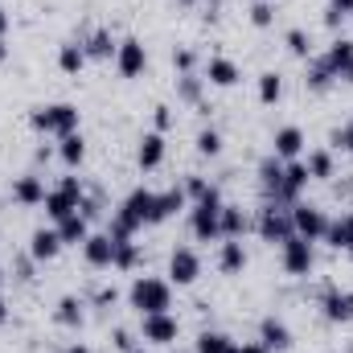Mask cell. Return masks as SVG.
I'll return each instance as SVG.
<instances>
[{"label":"cell","instance_id":"cell-57","mask_svg":"<svg viewBox=\"0 0 353 353\" xmlns=\"http://www.w3.org/2000/svg\"><path fill=\"white\" fill-rule=\"evenodd\" d=\"M132 353H144V350H132Z\"/></svg>","mask_w":353,"mask_h":353},{"label":"cell","instance_id":"cell-41","mask_svg":"<svg viewBox=\"0 0 353 353\" xmlns=\"http://www.w3.org/2000/svg\"><path fill=\"white\" fill-rule=\"evenodd\" d=\"M173 66H176V74H193V66H197V54H193L189 46H181V50H173Z\"/></svg>","mask_w":353,"mask_h":353},{"label":"cell","instance_id":"cell-49","mask_svg":"<svg viewBox=\"0 0 353 353\" xmlns=\"http://www.w3.org/2000/svg\"><path fill=\"white\" fill-rule=\"evenodd\" d=\"M329 4H333L337 12H345V17H350V12H353V0H329Z\"/></svg>","mask_w":353,"mask_h":353},{"label":"cell","instance_id":"cell-21","mask_svg":"<svg viewBox=\"0 0 353 353\" xmlns=\"http://www.w3.org/2000/svg\"><path fill=\"white\" fill-rule=\"evenodd\" d=\"M54 230H58V239H62V247H83L90 239V222L83 214H70V218H62V222H54Z\"/></svg>","mask_w":353,"mask_h":353},{"label":"cell","instance_id":"cell-60","mask_svg":"<svg viewBox=\"0 0 353 353\" xmlns=\"http://www.w3.org/2000/svg\"><path fill=\"white\" fill-rule=\"evenodd\" d=\"M350 17H353V12H350Z\"/></svg>","mask_w":353,"mask_h":353},{"label":"cell","instance_id":"cell-55","mask_svg":"<svg viewBox=\"0 0 353 353\" xmlns=\"http://www.w3.org/2000/svg\"><path fill=\"white\" fill-rule=\"evenodd\" d=\"M176 4H197V0H176Z\"/></svg>","mask_w":353,"mask_h":353},{"label":"cell","instance_id":"cell-20","mask_svg":"<svg viewBox=\"0 0 353 353\" xmlns=\"http://www.w3.org/2000/svg\"><path fill=\"white\" fill-rule=\"evenodd\" d=\"M54 321H58L62 329H83V325H87V304H83L79 296H62V300L54 304Z\"/></svg>","mask_w":353,"mask_h":353},{"label":"cell","instance_id":"cell-56","mask_svg":"<svg viewBox=\"0 0 353 353\" xmlns=\"http://www.w3.org/2000/svg\"><path fill=\"white\" fill-rule=\"evenodd\" d=\"M0 283H4V271H0Z\"/></svg>","mask_w":353,"mask_h":353},{"label":"cell","instance_id":"cell-6","mask_svg":"<svg viewBox=\"0 0 353 353\" xmlns=\"http://www.w3.org/2000/svg\"><path fill=\"white\" fill-rule=\"evenodd\" d=\"M329 214L321 210V205H308V201H296L292 205V226H296V234L300 239H308V243H321L325 234H329Z\"/></svg>","mask_w":353,"mask_h":353},{"label":"cell","instance_id":"cell-22","mask_svg":"<svg viewBox=\"0 0 353 353\" xmlns=\"http://www.w3.org/2000/svg\"><path fill=\"white\" fill-rule=\"evenodd\" d=\"M83 50H87V58H94V62H111L115 50H119V41L107 29H90L87 37H83Z\"/></svg>","mask_w":353,"mask_h":353},{"label":"cell","instance_id":"cell-16","mask_svg":"<svg viewBox=\"0 0 353 353\" xmlns=\"http://www.w3.org/2000/svg\"><path fill=\"white\" fill-rule=\"evenodd\" d=\"M181 210H189V197H185V189L181 185H169L165 193H157V205H152V226H161V222H169L173 214Z\"/></svg>","mask_w":353,"mask_h":353},{"label":"cell","instance_id":"cell-46","mask_svg":"<svg viewBox=\"0 0 353 353\" xmlns=\"http://www.w3.org/2000/svg\"><path fill=\"white\" fill-rule=\"evenodd\" d=\"M341 21H345V12H337V8L329 4V8H325V25H329V29H337Z\"/></svg>","mask_w":353,"mask_h":353},{"label":"cell","instance_id":"cell-18","mask_svg":"<svg viewBox=\"0 0 353 353\" xmlns=\"http://www.w3.org/2000/svg\"><path fill=\"white\" fill-rule=\"evenodd\" d=\"M58 251H62V239H58V230H33L29 234V259L33 263H50V259H58Z\"/></svg>","mask_w":353,"mask_h":353},{"label":"cell","instance_id":"cell-39","mask_svg":"<svg viewBox=\"0 0 353 353\" xmlns=\"http://www.w3.org/2000/svg\"><path fill=\"white\" fill-rule=\"evenodd\" d=\"M251 25H255V29L275 25V4H271V0H255V4H251Z\"/></svg>","mask_w":353,"mask_h":353},{"label":"cell","instance_id":"cell-10","mask_svg":"<svg viewBox=\"0 0 353 353\" xmlns=\"http://www.w3.org/2000/svg\"><path fill=\"white\" fill-rule=\"evenodd\" d=\"M308 165L304 161H283V185H279V197H275V205H296L300 201V193L308 189Z\"/></svg>","mask_w":353,"mask_h":353},{"label":"cell","instance_id":"cell-1","mask_svg":"<svg viewBox=\"0 0 353 353\" xmlns=\"http://www.w3.org/2000/svg\"><path fill=\"white\" fill-rule=\"evenodd\" d=\"M128 304H132L140 316L169 312V308H173V283H169V279H157V275H136L132 288H128Z\"/></svg>","mask_w":353,"mask_h":353},{"label":"cell","instance_id":"cell-25","mask_svg":"<svg viewBox=\"0 0 353 353\" xmlns=\"http://www.w3.org/2000/svg\"><path fill=\"white\" fill-rule=\"evenodd\" d=\"M333 83H337V74L329 70V62H325V58H308L304 87L312 90V94H325V90H333Z\"/></svg>","mask_w":353,"mask_h":353},{"label":"cell","instance_id":"cell-58","mask_svg":"<svg viewBox=\"0 0 353 353\" xmlns=\"http://www.w3.org/2000/svg\"><path fill=\"white\" fill-rule=\"evenodd\" d=\"M350 353H353V345H350Z\"/></svg>","mask_w":353,"mask_h":353},{"label":"cell","instance_id":"cell-47","mask_svg":"<svg viewBox=\"0 0 353 353\" xmlns=\"http://www.w3.org/2000/svg\"><path fill=\"white\" fill-rule=\"evenodd\" d=\"M17 279H21V283H29V279H33V267H29V259H21V263H17Z\"/></svg>","mask_w":353,"mask_h":353},{"label":"cell","instance_id":"cell-54","mask_svg":"<svg viewBox=\"0 0 353 353\" xmlns=\"http://www.w3.org/2000/svg\"><path fill=\"white\" fill-rule=\"evenodd\" d=\"M66 353H90V350H87V345H70Z\"/></svg>","mask_w":353,"mask_h":353},{"label":"cell","instance_id":"cell-36","mask_svg":"<svg viewBox=\"0 0 353 353\" xmlns=\"http://www.w3.org/2000/svg\"><path fill=\"white\" fill-rule=\"evenodd\" d=\"M283 46H288L296 58H304V62L312 58V41H308V33H304V29H288V33H283Z\"/></svg>","mask_w":353,"mask_h":353},{"label":"cell","instance_id":"cell-5","mask_svg":"<svg viewBox=\"0 0 353 353\" xmlns=\"http://www.w3.org/2000/svg\"><path fill=\"white\" fill-rule=\"evenodd\" d=\"M255 230H259L263 243H288V239L296 234V226H292V205L267 201L263 210L255 214Z\"/></svg>","mask_w":353,"mask_h":353},{"label":"cell","instance_id":"cell-50","mask_svg":"<svg viewBox=\"0 0 353 353\" xmlns=\"http://www.w3.org/2000/svg\"><path fill=\"white\" fill-rule=\"evenodd\" d=\"M4 33H8V8L0 4V37H4Z\"/></svg>","mask_w":353,"mask_h":353},{"label":"cell","instance_id":"cell-11","mask_svg":"<svg viewBox=\"0 0 353 353\" xmlns=\"http://www.w3.org/2000/svg\"><path fill=\"white\" fill-rule=\"evenodd\" d=\"M197 275H201V255L193 247H176L169 255V279L176 288H189V283H197Z\"/></svg>","mask_w":353,"mask_h":353},{"label":"cell","instance_id":"cell-38","mask_svg":"<svg viewBox=\"0 0 353 353\" xmlns=\"http://www.w3.org/2000/svg\"><path fill=\"white\" fill-rule=\"evenodd\" d=\"M197 152L201 157H218L222 152V132L218 128H201L197 132Z\"/></svg>","mask_w":353,"mask_h":353},{"label":"cell","instance_id":"cell-43","mask_svg":"<svg viewBox=\"0 0 353 353\" xmlns=\"http://www.w3.org/2000/svg\"><path fill=\"white\" fill-rule=\"evenodd\" d=\"M111 341H115V350H119V353H132V350H136V337H132L128 329H115V333H111Z\"/></svg>","mask_w":353,"mask_h":353},{"label":"cell","instance_id":"cell-17","mask_svg":"<svg viewBox=\"0 0 353 353\" xmlns=\"http://www.w3.org/2000/svg\"><path fill=\"white\" fill-rule=\"evenodd\" d=\"M259 341H263L267 353H288L292 350V329L283 321H275V316H263L259 321Z\"/></svg>","mask_w":353,"mask_h":353},{"label":"cell","instance_id":"cell-37","mask_svg":"<svg viewBox=\"0 0 353 353\" xmlns=\"http://www.w3.org/2000/svg\"><path fill=\"white\" fill-rule=\"evenodd\" d=\"M140 263V247L128 239V243H115V271H132Z\"/></svg>","mask_w":353,"mask_h":353},{"label":"cell","instance_id":"cell-52","mask_svg":"<svg viewBox=\"0 0 353 353\" xmlns=\"http://www.w3.org/2000/svg\"><path fill=\"white\" fill-rule=\"evenodd\" d=\"M341 83H350V87H353V62L345 66V74H341Z\"/></svg>","mask_w":353,"mask_h":353},{"label":"cell","instance_id":"cell-51","mask_svg":"<svg viewBox=\"0 0 353 353\" xmlns=\"http://www.w3.org/2000/svg\"><path fill=\"white\" fill-rule=\"evenodd\" d=\"M4 62H8V41L0 37V66H4Z\"/></svg>","mask_w":353,"mask_h":353},{"label":"cell","instance_id":"cell-40","mask_svg":"<svg viewBox=\"0 0 353 353\" xmlns=\"http://www.w3.org/2000/svg\"><path fill=\"white\" fill-rule=\"evenodd\" d=\"M181 189H185V197H189V201H201V197H205V193H210V189H214V185H210V181H205V176L189 173V176H185V185H181Z\"/></svg>","mask_w":353,"mask_h":353},{"label":"cell","instance_id":"cell-3","mask_svg":"<svg viewBox=\"0 0 353 353\" xmlns=\"http://www.w3.org/2000/svg\"><path fill=\"white\" fill-rule=\"evenodd\" d=\"M222 193H218V185L201 197V201H193L189 205V230H193V239H201V243H214V239H222Z\"/></svg>","mask_w":353,"mask_h":353},{"label":"cell","instance_id":"cell-31","mask_svg":"<svg viewBox=\"0 0 353 353\" xmlns=\"http://www.w3.org/2000/svg\"><path fill=\"white\" fill-rule=\"evenodd\" d=\"M251 230V218L243 214V205H222V239H243Z\"/></svg>","mask_w":353,"mask_h":353},{"label":"cell","instance_id":"cell-32","mask_svg":"<svg viewBox=\"0 0 353 353\" xmlns=\"http://www.w3.org/2000/svg\"><path fill=\"white\" fill-rule=\"evenodd\" d=\"M193 353H239V341H230L218 329H205V333H197V350Z\"/></svg>","mask_w":353,"mask_h":353},{"label":"cell","instance_id":"cell-26","mask_svg":"<svg viewBox=\"0 0 353 353\" xmlns=\"http://www.w3.org/2000/svg\"><path fill=\"white\" fill-rule=\"evenodd\" d=\"M279 185H283V161H279V157L259 161V189H263L267 201H275V197H279Z\"/></svg>","mask_w":353,"mask_h":353},{"label":"cell","instance_id":"cell-19","mask_svg":"<svg viewBox=\"0 0 353 353\" xmlns=\"http://www.w3.org/2000/svg\"><path fill=\"white\" fill-rule=\"evenodd\" d=\"M243 267H247L243 239H222V247H218V271L222 275H243Z\"/></svg>","mask_w":353,"mask_h":353},{"label":"cell","instance_id":"cell-35","mask_svg":"<svg viewBox=\"0 0 353 353\" xmlns=\"http://www.w3.org/2000/svg\"><path fill=\"white\" fill-rule=\"evenodd\" d=\"M283 99V79L275 74V70H267V74H259V103H267V107H275Z\"/></svg>","mask_w":353,"mask_h":353},{"label":"cell","instance_id":"cell-15","mask_svg":"<svg viewBox=\"0 0 353 353\" xmlns=\"http://www.w3.org/2000/svg\"><path fill=\"white\" fill-rule=\"evenodd\" d=\"M46 181L37 173H21V176H12V201L17 205H41L46 201Z\"/></svg>","mask_w":353,"mask_h":353},{"label":"cell","instance_id":"cell-59","mask_svg":"<svg viewBox=\"0 0 353 353\" xmlns=\"http://www.w3.org/2000/svg\"><path fill=\"white\" fill-rule=\"evenodd\" d=\"M350 255H353V251H350Z\"/></svg>","mask_w":353,"mask_h":353},{"label":"cell","instance_id":"cell-48","mask_svg":"<svg viewBox=\"0 0 353 353\" xmlns=\"http://www.w3.org/2000/svg\"><path fill=\"white\" fill-rule=\"evenodd\" d=\"M239 353H267L263 341H247V345H239Z\"/></svg>","mask_w":353,"mask_h":353},{"label":"cell","instance_id":"cell-4","mask_svg":"<svg viewBox=\"0 0 353 353\" xmlns=\"http://www.w3.org/2000/svg\"><path fill=\"white\" fill-rule=\"evenodd\" d=\"M83 193H87V185L79 181V176H62L58 181V189H50L46 193V218L50 222H62V218H70V214H79V201H83Z\"/></svg>","mask_w":353,"mask_h":353},{"label":"cell","instance_id":"cell-28","mask_svg":"<svg viewBox=\"0 0 353 353\" xmlns=\"http://www.w3.org/2000/svg\"><path fill=\"white\" fill-rule=\"evenodd\" d=\"M83 66H87L83 41H62V46H58V70H62V74H79Z\"/></svg>","mask_w":353,"mask_h":353},{"label":"cell","instance_id":"cell-30","mask_svg":"<svg viewBox=\"0 0 353 353\" xmlns=\"http://www.w3.org/2000/svg\"><path fill=\"white\" fill-rule=\"evenodd\" d=\"M325 243H329V247H337V251H353V210H350V214H341L337 222H329Z\"/></svg>","mask_w":353,"mask_h":353},{"label":"cell","instance_id":"cell-24","mask_svg":"<svg viewBox=\"0 0 353 353\" xmlns=\"http://www.w3.org/2000/svg\"><path fill=\"white\" fill-rule=\"evenodd\" d=\"M239 79H243L239 62H230V58H210V62H205V83H214V87H234Z\"/></svg>","mask_w":353,"mask_h":353},{"label":"cell","instance_id":"cell-2","mask_svg":"<svg viewBox=\"0 0 353 353\" xmlns=\"http://www.w3.org/2000/svg\"><path fill=\"white\" fill-rule=\"evenodd\" d=\"M29 123H33V132H41V136H70V132H79V123H83V111L74 107V103H46V107H33L29 111Z\"/></svg>","mask_w":353,"mask_h":353},{"label":"cell","instance_id":"cell-53","mask_svg":"<svg viewBox=\"0 0 353 353\" xmlns=\"http://www.w3.org/2000/svg\"><path fill=\"white\" fill-rule=\"evenodd\" d=\"M4 321H8V304L0 300V325H4Z\"/></svg>","mask_w":353,"mask_h":353},{"label":"cell","instance_id":"cell-7","mask_svg":"<svg viewBox=\"0 0 353 353\" xmlns=\"http://www.w3.org/2000/svg\"><path fill=\"white\" fill-rule=\"evenodd\" d=\"M279 263L288 275H296V279H304L312 263H316V255H312V243L308 239H300V234H292L288 243H279Z\"/></svg>","mask_w":353,"mask_h":353},{"label":"cell","instance_id":"cell-33","mask_svg":"<svg viewBox=\"0 0 353 353\" xmlns=\"http://www.w3.org/2000/svg\"><path fill=\"white\" fill-rule=\"evenodd\" d=\"M201 87H205V79H197V74H176V99L189 103V107H201V111H205V103H201Z\"/></svg>","mask_w":353,"mask_h":353},{"label":"cell","instance_id":"cell-42","mask_svg":"<svg viewBox=\"0 0 353 353\" xmlns=\"http://www.w3.org/2000/svg\"><path fill=\"white\" fill-rule=\"evenodd\" d=\"M152 123H157V132L165 136V132L173 128V107H169V103H161V107H152Z\"/></svg>","mask_w":353,"mask_h":353},{"label":"cell","instance_id":"cell-45","mask_svg":"<svg viewBox=\"0 0 353 353\" xmlns=\"http://www.w3.org/2000/svg\"><path fill=\"white\" fill-rule=\"evenodd\" d=\"M115 300H119V292H115V288H99V292H94V304H99V308H111Z\"/></svg>","mask_w":353,"mask_h":353},{"label":"cell","instance_id":"cell-23","mask_svg":"<svg viewBox=\"0 0 353 353\" xmlns=\"http://www.w3.org/2000/svg\"><path fill=\"white\" fill-rule=\"evenodd\" d=\"M83 255H87L90 267H115V243L111 234H90L83 243Z\"/></svg>","mask_w":353,"mask_h":353},{"label":"cell","instance_id":"cell-14","mask_svg":"<svg viewBox=\"0 0 353 353\" xmlns=\"http://www.w3.org/2000/svg\"><path fill=\"white\" fill-rule=\"evenodd\" d=\"M300 152H304V132H300L296 123H288V128H279V132L271 136V157H279V161H300Z\"/></svg>","mask_w":353,"mask_h":353},{"label":"cell","instance_id":"cell-8","mask_svg":"<svg viewBox=\"0 0 353 353\" xmlns=\"http://www.w3.org/2000/svg\"><path fill=\"white\" fill-rule=\"evenodd\" d=\"M176 333H181V321L173 312H152L140 321V341H148V345H173Z\"/></svg>","mask_w":353,"mask_h":353},{"label":"cell","instance_id":"cell-12","mask_svg":"<svg viewBox=\"0 0 353 353\" xmlns=\"http://www.w3.org/2000/svg\"><path fill=\"white\" fill-rule=\"evenodd\" d=\"M321 312H325V321H333V325H350L353 321V292L325 288V292H321Z\"/></svg>","mask_w":353,"mask_h":353},{"label":"cell","instance_id":"cell-44","mask_svg":"<svg viewBox=\"0 0 353 353\" xmlns=\"http://www.w3.org/2000/svg\"><path fill=\"white\" fill-rule=\"evenodd\" d=\"M333 144H337V148H345V152H353V123H345V128H337V132H333Z\"/></svg>","mask_w":353,"mask_h":353},{"label":"cell","instance_id":"cell-9","mask_svg":"<svg viewBox=\"0 0 353 353\" xmlns=\"http://www.w3.org/2000/svg\"><path fill=\"white\" fill-rule=\"evenodd\" d=\"M144 66H148V50H144V41H140V37H123L119 50H115V70H119L123 79H140Z\"/></svg>","mask_w":353,"mask_h":353},{"label":"cell","instance_id":"cell-13","mask_svg":"<svg viewBox=\"0 0 353 353\" xmlns=\"http://www.w3.org/2000/svg\"><path fill=\"white\" fill-rule=\"evenodd\" d=\"M165 152H169L165 136H161V132H144V136H140V148H136V165H140L144 173H152V169L165 165Z\"/></svg>","mask_w":353,"mask_h":353},{"label":"cell","instance_id":"cell-29","mask_svg":"<svg viewBox=\"0 0 353 353\" xmlns=\"http://www.w3.org/2000/svg\"><path fill=\"white\" fill-rule=\"evenodd\" d=\"M58 157H62V165L79 169V165L87 161V140H83V132H70V136H62V140H58Z\"/></svg>","mask_w":353,"mask_h":353},{"label":"cell","instance_id":"cell-27","mask_svg":"<svg viewBox=\"0 0 353 353\" xmlns=\"http://www.w3.org/2000/svg\"><path fill=\"white\" fill-rule=\"evenodd\" d=\"M321 58L329 62V70H333V74H337V83H341L345 66L353 62V41H350V37H337V41H333V46H329V50H325Z\"/></svg>","mask_w":353,"mask_h":353},{"label":"cell","instance_id":"cell-34","mask_svg":"<svg viewBox=\"0 0 353 353\" xmlns=\"http://www.w3.org/2000/svg\"><path fill=\"white\" fill-rule=\"evenodd\" d=\"M304 165H308V176H312V181H329V176H333V152H329V148H312Z\"/></svg>","mask_w":353,"mask_h":353}]
</instances>
